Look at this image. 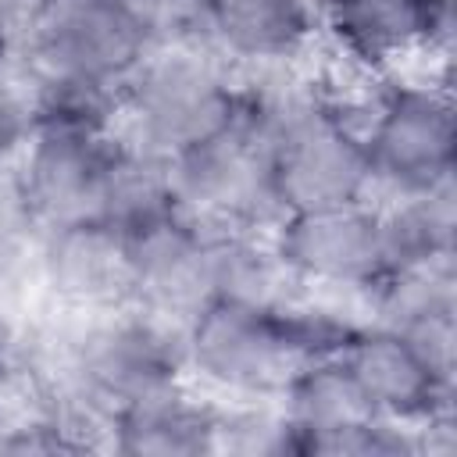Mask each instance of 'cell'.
<instances>
[{
  "mask_svg": "<svg viewBox=\"0 0 457 457\" xmlns=\"http://www.w3.org/2000/svg\"><path fill=\"white\" fill-rule=\"evenodd\" d=\"M132 143L175 157L228 132L243 118V86L204 43L154 46L121 86Z\"/></svg>",
  "mask_w": 457,
  "mask_h": 457,
  "instance_id": "6da1fadb",
  "label": "cell"
},
{
  "mask_svg": "<svg viewBox=\"0 0 457 457\" xmlns=\"http://www.w3.org/2000/svg\"><path fill=\"white\" fill-rule=\"evenodd\" d=\"M293 300V296H289ZM289 300L250 303L211 296L182 321V357L214 389L264 400L286 389L303 361L293 332Z\"/></svg>",
  "mask_w": 457,
  "mask_h": 457,
  "instance_id": "7a4b0ae2",
  "label": "cell"
},
{
  "mask_svg": "<svg viewBox=\"0 0 457 457\" xmlns=\"http://www.w3.org/2000/svg\"><path fill=\"white\" fill-rule=\"evenodd\" d=\"M18 43L32 75L86 79L121 89L154 50L132 0H29Z\"/></svg>",
  "mask_w": 457,
  "mask_h": 457,
  "instance_id": "3957f363",
  "label": "cell"
},
{
  "mask_svg": "<svg viewBox=\"0 0 457 457\" xmlns=\"http://www.w3.org/2000/svg\"><path fill=\"white\" fill-rule=\"evenodd\" d=\"M182 368V328L139 307L111 311V318L79 332L68 350L71 400L104 425L114 411L175 389Z\"/></svg>",
  "mask_w": 457,
  "mask_h": 457,
  "instance_id": "277c9868",
  "label": "cell"
},
{
  "mask_svg": "<svg viewBox=\"0 0 457 457\" xmlns=\"http://www.w3.org/2000/svg\"><path fill=\"white\" fill-rule=\"evenodd\" d=\"M371 182L396 196L432 189L453 179V107L436 82H393L375 96L361 125Z\"/></svg>",
  "mask_w": 457,
  "mask_h": 457,
  "instance_id": "5b68a950",
  "label": "cell"
},
{
  "mask_svg": "<svg viewBox=\"0 0 457 457\" xmlns=\"http://www.w3.org/2000/svg\"><path fill=\"white\" fill-rule=\"evenodd\" d=\"M168 171L179 207L207 225L257 232L261 225H275L282 218L268 186L264 139L246 118H239L228 132L168 157Z\"/></svg>",
  "mask_w": 457,
  "mask_h": 457,
  "instance_id": "8992f818",
  "label": "cell"
},
{
  "mask_svg": "<svg viewBox=\"0 0 457 457\" xmlns=\"http://www.w3.org/2000/svg\"><path fill=\"white\" fill-rule=\"evenodd\" d=\"M268 239L296 286L368 293L386 275L378 211L364 200L282 214Z\"/></svg>",
  "mask_w": 457,
  "mask_h": 457,
  "instance_id": "52a82bcc",
  "label": "cell"
},
{
  "mask_svg": "<svg viewBox=\"0 0 457 457\" xmlns=\"http://www.w3.org/2000/svg\"><path fill=\"white\" fill-rule=\"evenodd\" d=\"M125 264L132 300L154 318L182 321L214 296V225L175 207L125 232Z\"/></svg>",
  "mask_w": 457,
  "mask_h": 457,
  "instance_id": "ba28073f",
  "label": "cell"
},
{
  "mask_svg": "<svg viewBox=\"0 0 457 457\" xmlns=\"http://www.w3.org/2000/svg\"><path fill=\"white\" fill-rule=\"evenodd\" d=\"M364 403L389 421L428 425L450 418L453 378L439 375L421 350L386 325H357L336 353Z\"/></svg>",
  "mask_w": 457,
  "mask_h": 457,
  "instance_id": "9c48e42d",
  "label": "cell"
},
{
  "mask_svg": "<svg viewBox=\"0 0 457 457\" xmlns=\"http://www.w3.org/2000/svg\"><path fill=\"white\" fill-rule=\"evenodd\" d=\"M336 50L364 71H382L414 50H450L453 0H318Z\"/></svg>",
  "mask_w": 457,
  "mask_h": 457,
  "instance_id": "30bf717a",
  "label": "cell"
},
{
  "mask_svg": "<svg viewBox=\"0 0 457 457\" xmlns=\"http://www.w3.org/2000/svg\"><path fill=\"white\" fill-rule=\"evenodd\" d=\"M36 271L50 296L75 311H114L132 300L125 236L100 218L39 228Z\"/></svg>",
  "mask_w": 457,
  "mask_h": 457,
  "instance_id": "8fae6325",
  "label": "cell"
},
{
  "mask_svg": "<svg viewBox=\"0 0 457 457\" xmlns=\"http://www.w3.org/2000/svg\"><path fill=\"white\" fill-rule=\"evenodd\" d=\"M111 139V132L100 136L75 129H32L25 150L18 154V168L39 228L93 218Z\"/></svg>",
  "mask_w": 457,
  "mask_h": 457,
  "instance_id": "7c38bea8",
  "label": "cell"
},
{
  "mask_svg": "<svg viewBox=\"0 0 457 457\" xmlns=\"http://www.w3.org/2000/svg\"><path fill=\"white\" fill-rule=\"evenodd\" d=\"M314 21V0H207L200 43L221 61L278 68L307 50Z\"/></svg>",
  "mask_w": 457,
  "mask_h": 457,
  "instance_id": "4fadbf2b",
  "label": "cell"
},
{
  "mask_svg": "<svg viewBox=\"0 0 457 457\" xmlns=\"http://www.w3.org/2000/svg\"><path fill=\"white\" fill-rule=\"evenodd\" d=\"M364 300L375 325L411 339L439 375L453 378V261L386 271Z\"/></svg>",
  "mask_w": 457,
  "mask_h": 457,
  "instance_id": "5bb4252c",
  "label": "cell"
},
{
  "mask_svg": "<svg viewBox=\"0 0 457 457\" xmlns=\"http://www.w3.org/2000/svg\"><path fill=\"white\" fill-rule=\"evenodd\" d=\"M218 407L182 393V386L114 411L104 425L107 446L125 457H200L214 453Z\"/></svg>",
  "mask_w": 457,
  "mask_h": 457,
  "instance_id": "9a60e30c",
  "label": "cell"
},
{
  "mask_svg": "<svg viewBox=\"0 0 457 457\" xmlns=\"http://www.w3.org/2000/svg\"><path fill=\"white\" fill-rule=\"evenodd\" d=\"M175 207H179V200L171 189L168 157H161L132 139H111L93 218L107 221L111 228H118L125 236Z\"/></svg>",
  "mask_w": 457,
  "mask_h": 457,
  "instance_id": "2e32d148",
  "label": "cell"
},
{
  "mask_svg": "<svg viewBox=\"0 0 457 457\" xmlns=\"http://www.w3.org/2000/svg\"><path fill=\"white\" fill-rule=\"evenodd\" d=\"M378 232H382L386 271L450 264L457 239L453 179L421 193L396 196L393 207L378 211Z\"/></svg>",
  "mask_w": 457,
  "mask_h": 457,
  "instance_id": "e0dca14e",
  "label": "cell"
},
{
  "mask_svg": "<svg viewBox=\"0 0 457 457\" xmlns=\"http://www.w3.org/2000/svg\"><path fill=\"white\" fill-rule=\"evenodd\" d=\"M25 93L32 107V129H75L107 136L121 114V89L86 79L32 75Z\"/></svg>",
  "mask_w": 457,
  "mask_h": 457,
  "instance_id": "ac0fdd59",
  "label": "cell"
},
{
  "mask_svg": "<svg viewBox=\"0 0 457 457\" xmlns=\"http://www.w3.org/2000/svg\"><path fill=\"white\" fill-rule=\"evenodd\" d=\"M243 453V457H286L303 453L300 428L286 414V407H228L214 418V453Z\"/></svg>",
  "mask_w": 457,
  "mask_h": 457,
  "instance_id": "d6986e66",
  "label": "cell"
},
{
  "mask_svg": "<svg viewBox=\"0 0 457 457\" xmlns=\"http://www.w3.org/2000/svg\"><path fill=\"white\" fill-rule=\"evenodd\" d=\"M86 450H96V439L86 436L82 407H50L14 425H0V453L57 457V453H86Z\"/></svg>",
  "mask_w": 457,
  "mask_h": 457,
  "instance_id": "ffe728a7",
  "label": "cell"
},
{
  "mask_svg": "<svg viewBox=\"0 0 457 457\" xmlns=\"http://www.w3.org/2000/svg\"><path fill=\"white\" fill-rule=\"evenodd\" d=\"M29 136H32L29 93L0 71V161L18 157L29 143Z\"/></svg>",
  "mask_w": 457,
  "mask_h": 457,
  "instance_id": "44dd1931",
  "label": "cell"
},
{
  "mask_svg": "<svg viewBox=\"0 0 457 457\" xmlns=\"http://www.w3.org/2000/svg\"><path fill=\"white\" fill-rule=\"evenodd\" d=\"M29 275V246H7L0 243V307L18 296Z\"/></svg>",
  "mask_w": 457,
  "mask_h": 457,
  "instance_id": "7402d4cb",
  "label": "cell"
},
{
  "mask_svg": "<svg viewBox=\"0 0 457 457\" xmlns=\"http://www.w3.org/2000/svg\"><path fill=\"white\" fill-rule=\"evenodd\" d=\"M14 357H18V332H14L11 318H7L4 307H0V382L11 375Z\"/></svg>",
  "mask_w": 457,
  "mask_h": 457,
  "instance_id": "603a6c76",
  "label": "cell"
},
{
  "mask_svg": "<svg viewBox=\"0 0 457 457\" xmlns=\"http://www.w3.org/2000/svg\"><path fill=\"white\" fill-rule=\"evenodd\" d=\"M7 50H11V36H7L4 25H0V71H4V64H7Z\"/></svg>",
  "mask_w": 457,
  "mask_h": 457,
  "instance_id": "cb8c5ba5",
  "label": "cell"
},
{
  "mask_svg": "<svg viewBox=\"0 0 457 457\" xmlns=\"http://www.w3.org/2000/svg\"><path fill=\"white\" fill-rule=\"evenodd\" d=\"M0 425H4V411H0Z\"/></svg>",
  "mask_w": 457,
  "mask_h": 457,
  "instance_id": "d4e9b609",
  "label": "cell"
}]
</instances>
